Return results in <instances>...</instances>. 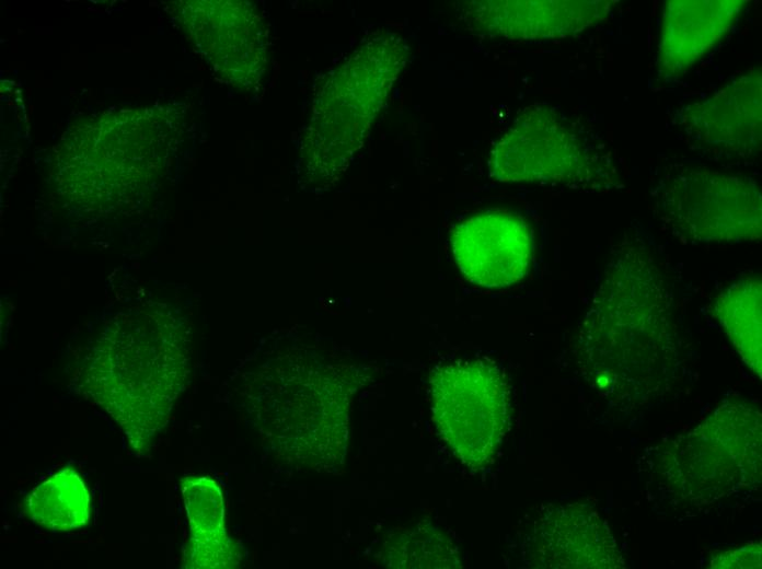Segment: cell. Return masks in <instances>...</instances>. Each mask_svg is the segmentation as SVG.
<instances>
[{
  "label": "cell",
  "mask_w": 762,
  "mask_h": 569,
  "mask_svg": "<svg viewBox=\"0 0 762 569\" xmlns=\"http://www.w3.org/2000/svg\"><path fill=\"white\" fill-rule=\"evenodd\" d=\"M497 181L564 183L608 189L615 179L607 155L554 108L531 106L490 151Z\"/></svg>",
  "instance_id": "obj_1"
},
{
  "label": "cell",
  "mask_w": 762,
  "mask_h": 569,
  "mask_svg": "<svg viewBox=\"0 0 762 569\" xmlns=\"http://www.w3.org/2000/svg\"><path fill=\"white\" fill-rule=\"evenodd\" d=\"M761 197L753 178L705 169L676 171L656 188L662 219L674 232L701 243L760 240Z\"/></svg>",
  "instance_id": "obj_2"
},
{
  "label": "cell",
  "mask_w": 762,
  "mask_h": 569,
  "mask_svg": "<svg viewBox=\"0 0 762 569\" xmlns=\"http://www.w3.org/2000/svg\"><path fill=\"white\" fill-rule=\"evenodd\" d=\"M450 241L461 274L487 289L520 282L532 264V231L523 218L507 210H485L464 219Z\"/></svg>",
  "instance_id": "obj_3"
},
{
  "label": "cell",
  "mask_w": 762,
  "mask_h": 569,
  "mask_svg": "<svg viewBox=\"0 0 762 569\" xmlns=\"http://www.w3.org/2000/svg\"><path fill=\"white\" fill-rule=\"evenodd\" d=\"M761 68L753 67L713 95L681 108L679 121L693 144L750 158L761 148Z\"/></svg>",
  "instance_id": "obj_4"
},
{
  "label": "cell",
  "mask_w": 762,
  "mask_h": 569,
  "mask_svg": "<svg viewBox=\"0 0 762 569\" xmlns=\"http://www.w3.org/2000/svg\"><path fill=\"white\" fill-rule=\"evenodd\" d=\"M747 1L668 0L663 4L656 74L682 78L737 24Z\"/></svg>",
  "instance_id": "obj_5"
},
{
  "label": "cell",
  "mask_w": 762,
  "mask_h": 569,
  "mask_svg": "<svg viewBox=\"0 0 762 569\" xmlns=\"http://www.w3.org/2000/svg\"><path fill=\"white\" fill-rule=\"evenodd\" d=\"M485 4L483 24L489 31L516 39H542L572 35L604 21L611 1H505Z\"/></svg>",
  "instance_id": "obj_6"
},
{
  "label": "cell",
  "mask_w": 762,
  "mask_h": 569,
  "mask_svg": "<svg viewBox=\"0 0 762 569\" xmlns=\"http://www.w3.org/2000/svg\"><path fill=\"white\" fill-rule=\"evenodd\" d=\"M760 277H744L725 288L714 300L713 314L727 332L751 370L761 376Z\"/></svg>",
  "instance_id": "obj_7"
},
{
  "label": "cell",
  "mask_w": 762,
  "mask_h": 569,
  "mask_svg": "<svg viewBox=\"0 0 762 569\" xmlns=\"http://www.w3.org/2000/svg\"><path fill=\"white\" fill-rule=\"evenodd\" d=\"M89 493L80 476L64 469L39 484L27 499L34 522L54 531L82 527L89 520Z\"/></svg>",
  "instance_id": "obj_8"
}]
</instances>
